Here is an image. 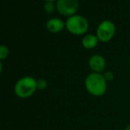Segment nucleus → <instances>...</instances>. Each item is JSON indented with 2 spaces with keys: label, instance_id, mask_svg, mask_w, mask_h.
<instances>
[{
  "label": "nucleus",
  "instance_id": "obj_1",
  "mask_svg": "<svg viewBox=\"0 0 130 130\" xmlns=\"http://www.w3.org/2000/svg\"><path fill=\"white\" fill-rule=\"evenodd\" d=\"M107 84L103 74L98 73H90L84 80V86L87 92L96 98H99L105 94L107 91Z\"/></svg>",
  "mask_w": 130,
  "mask_h": 130
},
{
  "label": "nucleus",
  "instance_id": "obj_2",
  "mask_svg": "<svg viewBox=\"0 0 130 130\" xmlns=\"http://www.w3.org/2000/svg\"><path fill=\"white\" fill-rule=\"evenodd\" d=\"M36 90V80L31 76H25L21 78L14 85V93L20 98H30Z\"/></svg>",
  "mask_w": 130,
  "mask_h": 130
},
{
  "label": "nucleus",
  "instance_id": "obj_3",
  "mask_svg": "<svg viewBox=\"0 0 130 130\" xmlns=\"http://www.w3.org/2000/svg\"><path fill=\"white\" fill-rule=\"evenodd\" d=\"M66 27L71 34L80 36L85 34L89 29V21L83 16L73 15L67 20Z\"/></svg>",
  "mask_w": 130,
  "mask_h": 130
},
{
  "label": "nucleus",
  "instance_id": "obj_4",
  "mask_svg": "<svg viewBox=\"0 0 130 130\" xmlns=\"http://www.w3.org/2000/svg\"><path fill=\"white\" fill-rule=\"evenodd\" d=\"M116 32L115 24L111 21L105 20L98 25L96 28V35L98 40L102 43H107L113 38Z\"/></svg>",
  "mask_w": 130,
  "mask_h": 130
},
{
  "label": "nucleus",
  "instance_id": "obj_5",
  "mask_svg": "<svg viewBox=\"0 0 130 130\" xmlns=\"http://www.w3.org/2000/svg\"><path fill=\"white\" fill-rule=\"evenodd\" d=\"M78 0H57L56 7L58 12L61 15L71 17L75 15V12L79 9Z\"/></svg>",
  "mask_w": 130,
  "mask_h": 130
},
{
  "label": "nucleus",
  "instance_id": "obj_6",
  "mask_svg": "<svg viewBox=\"0 0 130 130\" xmlns=\"http://www.w3.org/2000/svg\"><path fill=\"white\" fill-rule=\"evenodd\" d=\"M89 67L93 73L102 74L104 72L106 67V61L103 56L99 54H95L89 58Z\"/></svg>",
  "mask_w": 130,
  "mask_h": 130
},
{
  "label": "nucleus",
  "instance_id": "obj_7",
  "mask_svg": "<svg viewBox=\"0 0 130 130\" xmlns=\"http://www.w3.org/2000/svg\"><path fill=\"white\" fill-rule=\"evenodd\" d=\"M46 27L50 32L58 33L65 27V23L58 18H52L47 21Z\"/></svg>",
  "mask_w": 130,
  "mask_h": 130
},
{
  "label": "nucleus",
  "instance_id": "obj_8",
  "mask_svg": "<svg viewBox=\"0 0 130 130\" xmlns=\"http://www.w3.org/2000/svg\"><path fill=\"white\" fill-rule=\"evenodd\" d=\"M98 42H99V40H98V36L92 34H89L84 36V37L82 38V44L87 50H91L98 45Z\"/></svg>",
  "mask_w": 130,
  "mask_h": 130
},
{
  "label": "nucleus",
  "instance_id": "obj_9",
  "mask_svg": "<svg viewBox=\"0 0 130 130\" xmlns=\"http://www.w3.org/2000/svg\"><path fill=\"white\" fill-rule=\"evenodd\" d=\"M43 8H44V11L47 13H52V12H54L55 8H57V7H56V5H55L53 2L47 1L46 3L44 4V5H43Z\"/></svg>",
  "mask_w": 130,
  "mask_h": 130
},
{
  "label": "nucleus",
  "instance_id": "obj_10",
  "mask_svg": "<svg viewBox=\"0 0 130 130\" xmlns=\"http://www.w3.org/2000/svg\"><path fill=\"white\" fill-rule=\"evenodd\" d=\"M9 50L5 45H0V60H4L8 57Z\"/></svg>",
  "mask_w": 130,
  "mask_h": 130
},
{
  "label": "nucleus",
  "instance_id": "obj_11",
  "mask_svg": "<svg viewBox=\"0 0 130 130\" xmlns=\"http://www.w3.org/2000/svg\"><path fill=\"white\" fill-rule=\"evenodd\" d=\"M48 85V82L44 79H39V80H36V86H37V89L39 90H43L47 88Z\"/></svg>",
  "mask_w": 130,
  "mask_h": 130
},
{
  "label": "nucleus",
  "instance_id": "obj_12",
  "mask_svg": "<svg viewBox=\"0 0 130 130\" xmlns=\"http://www.w3.org/2000/svg\"><path fill=\"white\" fill-rule=\"evenodd\" d=\"M103 76H104V80L107 82V83L108 82H112L113 79H114V74H113V73L111 72V71H104Z\"/></svg>",
  "mask_w": 130,
  "mask_h": 130
},
{
  "label": "nucleus",
  "instance_id": "obj_13",
  "mask_svg": "<svg viewBox=\"0 0 130 130\" xmlns=\"http://www.w3.org/2000/svg\"><path fill=\"white\" fill-rule=\"evenodd\" d=\"M124 130H130V123L127 126V127H125V129H124Z\"/></svg>",
  "mask_w": 130,
  "mask_h": 130
},
{
  "label": "nucleus",
  "instance_id": "obj_14",
  "mask_svg": "<svg viewBox=\"0 0 130 130\" xmlns=\"http://www.w3.org/2000/svg\"><path fill=\"white\" fill-rule=\"evenodd\" d=\"M2 68H3V67H2V62H1V60H0V74H1V72H2Z\"/></svg>",
  "mask_w": 130,
  "mask_h": 130
},
{
  "label": "nucleus",
  "instance_id": "obj_15",
  "mask_svg": "<svg viewBox=\"0 0 130 130\" xmlns=\"http://www.w3.org/2000/svg\"><path fill=\"white\" fill-rule=\"evenodd\" d=\"M45 1H46V2H47V1H51V2H54V1H55V0H45Z\"/></svg>",
  "mask_w": 130,
  "mask_h": 130
},
{
  "label": "nucleus",
  "instance_id": "obj_16",
  "mask_svg": "<svg viewBox=\"0 0 130 130\" xmlns=\"http://www.w3.org/2000/svg\"><path fill=\"white\" fill-rule=\"evenodd\" d=\"M129 67H130V59H129Z\"/></svg>",
  "mask_w": 130,
  "mask_h": 130
}]
</instances>
